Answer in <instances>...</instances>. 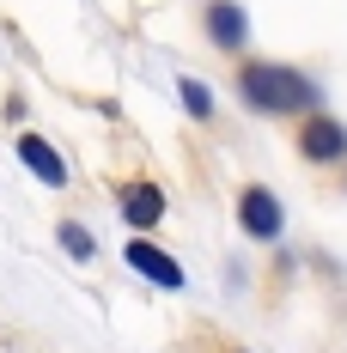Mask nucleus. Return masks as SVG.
Wrapping results in <instances>:
<instances>
[{"label": "nucleus", "mask_w": 347, "mask_h": 353, "mask_svg": "<svg viewBox=\"0 0 347 353\" xmlns=\"http://www.w3.org/2000/svg\"><path fill=\"white\" fill-rule=\"evenodd\" d=\"M238 225H244V238H256V244H275L286 232V208H280V195L268 183H250L238 195Z\"/></svg>", "instance_id": "2"}, {"label": "nucleus", "mask_w": 347, "mask_h": 353, "mask_svg": "<svg viewBox=\"0 0 347 353\" xmlns=\"http://www.w3.org/2000/svg\"><path fill=\"white\" fill-rule=\"evenodd\" d=\"M61 250H68V256H79V262H92V232H86V225H79V219H61Z\"/></svg>", "instance_id": "9"}, {"label": "nucleus", "mask_w": 347, "mask_h": 353, "mask_svg": "<svg viewBox=\"0 0 347 353\" xmlns=\"http://www.w3.org/2000/svg\"><path fill=\"white\" fill-rule=\"evenodd\" d=\"M177 98H183V110H189L195 122H208V116H213V92L201 85V79H177Z\"/></svg>", "instance_id": "8"}, {"label": "nucleus", "mask_w": 347, "mask_h": 353, "mask_svg": "<svg viewBox=\"0 0 347 353\" xmlns=\"http://www.w3.org/2000/svg\"><path fill=\"white\" fill-rule=\"evenodd\" d=\"M208 37H213V49H244L250 43V12H244L238 0H213L208 6Z\"/></svg>", "instance_id": "6"}, {"label": "nucleus", "mask_w": 347, "mask_h": 353, "mask_svg": "<svg viewBox=\"0 0 347 353\" xmlns=\"http://www.w3.org/2000/svg\"><path fill=\"white\" fill-rule=\"evenodd\" d=\"M116 201H122V225H135V232H146V225H159V219H165V189H159V183H146V176L122 183V189H116Z\"/></svg>", "instance_id": "4"}, {"label": "nucleus", "mask_w": 347, "mask_h": 353, "mask_svg": "<svg viewBox=\"0 0 347 353\" xmlns=\"http://www.w3.org/2000/svg\"><path fill=\"white\" fill-rule=\"evenodd\" d=\"M238 98L256 116H311V110H323V85L286 61H250L238 73Z\"/></svg>", "instance_id": "1"}, {"label": "nucleus", "mask_w": 347, "mask_h": 353, "mask_svg": "<svg viewBox=\"0 0 347 353\" xmlns=\"http://www.w3.org/2000/svg\"><path fill=\"white\" fill-rule=\"evenodd\" d=\"M19 159H25V165H31V171L49 183V189H61V183H68V165H61V152L43 141V134H19Z\"/></svg>", "instance_id": "7"}, {"label": "nucleus", "mask_w": 347, "mask_h": 353, "mask_svg": "<svg viewBox=\"0 0 347 353\" xmlns=\"http://www.w3.org/2000/svg\"><path fill=\"white\" fill-rule=\"evenodd\" d=\"M128 268H135V274H146L152 286H171V292L189 281V274H183V262H177V256H165L159 244H146V238H135V244H128Z\"/></svg>", "instance_id": "5"}, {"label": "nucleus", "mask_w": 347, "mask_h": 353, "mask_svg": "<svg viewBox=\"0 0 347 353\" xmlns=\"http://www.w3.org/2000/svg\"><path fill=\"white\" fill-rule=\"evenodd\" d=\"M299 152H305L311 165H335V159H347V128L335 122V116L311 110L305 128H299Z\"/></svg>", "instance_id": "3"}]
</instances>
